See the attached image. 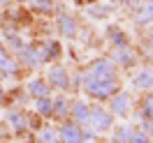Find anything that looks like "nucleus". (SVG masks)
<instances>
[{
  "label": "nucleus",
  "instance_id": "f257e3e1",
  "mask_svg": "<svg viewBox=\"0 0 153 143\" xmlns=\"http://www.w3.org/2000/svg\"><path fill=\"white\" fill-rule=\"evenodd\" d=\"M107 81H114V65L107 60L95 62L84 78V83H107Z\"/></svg>",
  "mask_w": 153,
  "mask_h": 143
},
{
  "label": "nucleus",
  "instance_id": "f03ea898",
  "mask_svg": "<svg viewBox=\"0 0 153 143\" xmlns=\"http://www.w3.org/2000/svg\"><path fill=\"white\" fill-rule=\"evenodd\" d=\"M88 120H91V125L95 127L97 132H102V129H109L111 127V115L107 113L105 109H93V111H88Z\"/></svg>",
  "mask_w": 153,
  "mask_h": 143
},
{
  "label": "nucleus",
  "instance_id": "7ed1b4c3",
  "mask_svg": "<svg viewBox=\"0 0 153 143\" xmlns=\"http://www.w3.org/2000/svg\"><path fill=\"white\" fill-rule=\"evenodd\" d=\"M116 90V81H107V83H86V92L88 95L97 97V99H105Z\"/></svg>",
  "mask_w": 153,
  "mask_h": 143
},
{
  "label": "nucleus",
  "instance_id": "20e7f679",
  "mask_svg": "<svg viewBox=\"0 0 153 143\" xmlns=\"http://www.w3.org/2000/svg\"><path fill=\"white\" fill-rule=\"evenodd\" d=\"M111 111L118 113V115H125L128 111H130V95H128V92L116 95L114 99H111Z\"/></svg>",
  "mask_w": 153,
  "mask_h": 143
},
{
  "label": "nucleus",
  "instance_id": "39448f33",
  "mask_svg": "<svg viewBox=\"0 0 153 143\" xmlns=\"http://www.w3.org/2000/svg\"><path fill=\"white\" fill-rule=\"evenodd\" d=\"M60 139H63V143H81V129L79 127H74V125H65L63 129H60Z\"/></svg>",
  "mask_w": 153,
  "mask_h": 143
},
{
  "label": "nucleus",
  "instance_id": "423d86ee",
  "mask_svg": "<svg viewBox=\"0 0 153 143\" xmlns=\"http://www.w3.org/2000/svg\"><path fill=\"white\" fill-rule=\"evenodd\" d=\"M49 78H51V83L58 88H67V76H65V69H60V67H53L51 69V74H49Z\"/></svg>",
  "mask_w": 153,
  "mask_h": 143
},
{
  "label": "nucleus",
  "instance_id": "0eeeda50",
  "mask_svg": "<svg viewBox=\"0 0 153 143\" xmlns=\"http://www.w3.org/2000/svg\"><path fill=\"white\" fill-rule=\"evenodd\" d=\"M72 115H74L79 122H86V120H88V109H86V104H84V102H76V104L72 106Z\"/></svg>",
  "mask_w": 153,
  "mask_h": 143
},
{
  "label": "nucleus",
  "instance_id": "6e6552de",
  "mask_svg": "<svg viewBox=\"0 0 153 143\" xmlns=\"http://www.w3.org/2000/svg\"><path fill=\"white\" fill-rule=\"evenodd\" d=\"M132 83H134L137 88H151V86H153V74H151V72H142V74L134 78Z\"/></svg>",
  "mask_w": 153,
  "mask_h": 143
},
{
  "label": "nucleus",
  "instance_id": "1a4fd4ad",
  "mask_svg": "<svg viewBox=\"0 0 153 143\" xmlns=\"http://www.w3.org/2000/svg\"><path fill=\"white\" fill-rule=\"evenodd\" d=\"M0 69H2V72H7V74H14V72H16L14 62H12V60H10L7 56H5L2 51H0Z\"/></svg>",
  "mask_w": 153,
  "mask_h": 143
},
{
  "label": "nucleus",
  "instance_id": "9d476101",
  "mask_svg": "<svg viewBox=\"0 0 153 143\" xmlns=\"http://www.w3.org/2000/svg\"><path fill=\"white\" fill-rule=\"evenodd\" d=\"M30 92L37 95V97H47V86H44L42 81H33V83H30Z\"/></svg>",
  "mask_w": 153,
  "mask_h": 143
},
{
  "label": "nucleus",
  "instance_id": "9b49d317",
  "mask_svg": "<svg viewBox=\"0 0 153 143\" xmlns=\"http://www.w3.org/2000/svg\"><path fill=\"white\" fill-rule=\"evenodd\" d=\"M153 19V2H146L144 10L139 12V21H151Z\"/></svg>",
  "mask_w": 153,
  "mask_h": 143
},
{
  "label": "nucleus",
  "instance_id": "f8f14e48",
  "mask_svg": "<svg viewBox=\"0 0 153 143\" xmlns=\"http://www.w3.org/2000/svg\"><path fill=\"white\" fill-rule=\"evenodd\" d=\"M37 109H39V113L49 115V113H51V102H49V99H44V97H39V102H37Z\"/></svg>",
  "mask_w": 153,
  "mask_h": 143
},
{
  "label": "nucleus",
  "instance_id": "ddd939ff",
  "mask_svg": "<svg viewBox=\"0 0 153 143\" xmlns=\"http://www.w3.org/2000/svg\"><path fill=\"white\" fill-rule=\"evenodd\" d=\"M132 129H130V127H121V132L116 134V141H128V139H130V136H132Z\"/></svg>",
  "mask_w": 153,
  "mask_h": 143
},
{
  "label": "nucleus",
  "instance_id": "4468645a",
  "mask_svg": "<svg viewBox=\"0 0 153 143\" xmlns=\"http://www.w3.org/2000/svg\"><path fill=\"white\" fill-rule=\"evenodd\" d=\"M128 143H151V141L146 139V134H137V132H134L132 136L128 139Z\"/></svg>",
  "mask_w": 153,
  "mask_h": 143
},
{
  "label": "nucleus",
  "instance_id": "2eb2a0df",
  "mask_svg": "<svg viewBox=\"0 0 153 143\" xmlns=\"http://www.w3.org/2000/svg\"><path fill=\"white\" fill-rule=\"evenodd\" d=\"M53 139H56V134L51 132V129H44V132L39 134V141H42V143H51Z\"/></svg>",
  "mask_w": 153,
  "mask_h": 143
},
{
  "label": "nucleus",
  "instance_id": "dca6fc26",
  "mask_svg": "<svg viewBox=\"0 0 153 143\" xmlns=\"http://www.w3.org/2000/svg\"><path fill=\"white\" fill-rule=\"evenodd\" d=\"M58 51H60V46H58V44H49V46H47V56H44V60L53 58V56L58 53Z\"/></svg>",
  "mask_w": 153,
  "mask_h": 143
},
{
  "label": "nucleus",
  "instance_id": "f3484780",
  "mask_svg": "<svg viewBox=\"0 0 153 143\" xmlns=\"http://www.w3.org/2000/svg\"><path fill=\"white\" fill-rule=\"evenodd\" d=\"M12 122L16 125L19 129H23V127H26V120H23V115H19V113H12Z\"/></svg>",
  "mask_w": 153,
  "mask_h": 143
},
{
  "label": "nucleus",
  "instance_id": "a211bd4d",
  "mask_svg": "<svg viewBox=\"0 0 153 143\" xmlns=\"http://www.w3.org/2000/svg\"><path fill=\"white\" fill-rule=\"evenodd\" d=\"M144 111H146V115H151V118H153V95L146 97V102H144Z\"/></svg>",
  "mask_w": 153,
  "mask_h": 143
},
{
  "label": "nucleus",
  "instance_id": "6ab92c4d",
  "mask_svg": "<svg viewBox=\"0 0 153 143\" xmlns=\"http://www.w3.org/2000/svg\"><path fill=\"white\" fill-rule=\"evenodd\" d=\"M65 109H67L65 99H58V102H56V113H58V115H63V113H65Z\"/></svg>",
  "mask_w": 153,
  "mask_h": 143
},
{
  "label": "nucleus",
  "instance_id": "aec40b11",
  "mask_svg": "<svg viewBox=\"0 0 153 143\" xmlns=\"http://www.w3.org/2000/svg\"><path fill=\"white\" fill-rule=\"evenodd\" d=\"M60 23H63V30H65L67 35H70V32H72V21L67 19V16H63V21H60Z\"/></svg>",
  "mask_w": 153,
  "mask_h": 143
},
{
  "label": "nucleus",
  "instance_id": "412c9836",
  "mask_svg": "<svg viewBox=\"0 0 153 143\" xmlns=\"http://www.w3.org/2000/svg\"><path fill=\"white\" fill-rule=\"evenodd\" d=\"M116 58H118V60H121V62H130V60H132V58L128 56V53H125V51H118V53H116Z\"/></svg>",
  "mask_w": 153,
  "mask_h": 143
},
{
  "label": "nucleus",
  "instance_id": "4be33fe9",
  "mask_svg": "<svg viewBox=\"0 0 153 143\" xmlns=\"http://www.w3.org/2000/svg\"><path fill=\"white\" fill-rule=\"evenodd\" d=\"M144 129H146V132H153V122H149V120H146V122H144Z\"/></svg>",
  "mask_w": 153,
  "mask_h": 143
},
{
  "label": "nucleus",
  "instance_id": "5701e85b",
  "mask_svg": "<svg viewBox=\"0 0 153 143\" xmlns=\"http://www.w3.org/2000/svg\"><path fill=\"white\" fill-rule=\"evenodd\" d=\"M81 2H91V0H81Z\"/></svg>",
  "mask_w": 153,
  "mask_h": 143
},
{
  "label": "nucleus",
  "instance_id": "b1692460",
  "mask_svg": "<svg viewBox=\"0 0 153 143\" xmlns=\"http://www.w3.org/2000/svg\"><path fill=\"white\" fill-rule=\"evenodd\" d=\"M0 99H2V92H0Z\"/></svg>",
  "mask_w": 153,
  "mask_h": 143
}]
</instances>
